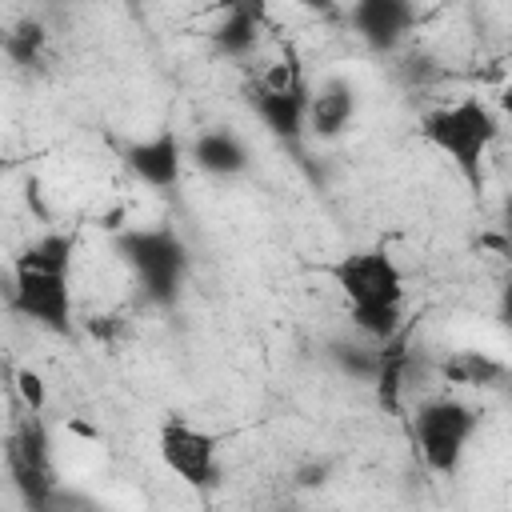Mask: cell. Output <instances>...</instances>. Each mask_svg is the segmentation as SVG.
Masks as SVG:
<instances>
[{
	"mask_svg": "<svg viewBox=\"0 0 512 512\" xmlns=\"http://www.w3.org/2000/svg\"><path fill=\"white\" fill-rule=\"evenodd\" d=\"M508 388H512V384H508Z\"/></svg>",
	"mask_w": 512,
	"mask_h": 512,
	"instance_id": "obj_26",
	"label": "cell"
},
{
	"mask_svg": "<svg viewBox=\"0 0 512 512\" xmlns=\"http://www.w3.org/2000/svg\"><path fill=\"white\" fill-rule=\"evenodd\" d=\"M124 160L132 168V176L156 192H168L180 184V172H184V144L172 128H160L144 140H132L124 148Z\"/></svg>",
	"mask_w": 512,
	"mask_h": 512,
	"instance_id": "obj_10",
	"label": "cell"
},
{
	"mask_svg": "<svg viewBox=\"0 0 512 512\" xmlns=\"http://www.w3.org/2000/svg\"><path fill=\"white\" fill-rule=\"evenodd\" d=\"M324 480H328V464H308V468L296 472V484L300 488H320Z\"/></svg>",
	"mask_w": 512,
	"mask_h": 512,
	"instance_id": "obj_20",
	"label": "cell"
},
{
	"mask_svg": "<svg viewBox=\"0 0 512 512\" xmlns=\"http://www.w3.org/2000/svg\"><path fill=\"white\" fill-rule=\"evenodd\" d=\"M332 280L344 296L348 320L368 340H388L408 324L404 312V272L388 248H352L332 268Z\"/></svg>",
	"mask_w": 512,
	"mask_h": 512,
	"instance_id": "obj_2",
	"label": "cell"
},
{
	"mask_svg": "<svg viewBox=\"0 0 512 512\" xmlns=\"http://www.w3.org/2000/svg\"><path fill=\"white\" fill-rule=\"evenodd\" d=\"M192 164L212 180H232L248 168V148L232 128H204L192 140Z\"/></svg>",
	"mask_w": 512,
	"mask_h": 512,
	"instance_id": "obj_13",
	"label": "cell"
},
{
	"mask_svg": "<svg viewBox=\"0 0 512 512\" xmlns=\"http://www.w3.org/2000/svg\"><path fill=\"white\" fill-rule=\"evenodd\" d=\"M480 432V412L460 396H432L416 404L412 416V444L428 472L456 476L472 436Z\"/></svg>",
	"mask_w": 512,
	"mask_h": 512,
	"instance_id": "obj_5",
	"label": "cell"
},
{
	"mask_svg": "<svg viewBox=\"0 0 512 512\" xmlns=\"http://www.w3.org/2000/svg\"><path fill=\"white\" fill-rule=\"evenodd\" d=\"M424 140L460 172V180L480 192L484 188V164L500 136V112L480 96H460L452 104L432 108L420 120Z\"/></svg>",
	"mask_w": 512,
	"mask_h": 512,
	"instance_id": "obj_3",
	"label": "cell"
},
{
	"mask_svg": "<svg viewBox=\"0 0 512 512\" xmlns=\"http://www.w3.org/2000/svg\"><path fill=\"white\" fill-rule=\"evenodd\" d=\"M260 28H264L260 20L224 12V16L212 24L208 44H212V52H216L220 60H248V56L256 52V44H260Z\"/></svg>",
	"mask_w": 512,
	"mask_h": 512,
	"instance_id": "obj_16",
	"label": "cell"
},
{
	"mask_svg": "<svg viewBox=\"0 0 512 512\" xmlns=\"http://www.w3.org/2000/svg\"><path fill=\"white\" fill-rule=\"evenodd\" d=\"M16 392H20V400H24V408H32V412H44V404H48V392H44V380L32 372V368H20L16 376Z\"/></svg>",
	"mask_w": 512,
	"mask_h": 512,
	"instance_id": "obj_18",
	"label": "cell"
},
{
	"mask_svg": "<svg viewBox=\"0 0 512 512\" xmlns=\"http://www.w3.org/2000/svg\"><path fill=\"white\" fill-rule=\"evenodd\" d=\"M440 376L448 384H456V388H480V392L512 384V368L504 360L480 352V348H456V352H448L440 360Z\"/></svg>",
	"mask_w": 512,
	"mask_h": 512,
	"instance_id": "obj_14",
	"label": "cell"
},
{
	"mask_svg": "<svg viewBox=\"0 0 512 512\" xmlns=\"http://www.w3.org/2000/svg\"><path fill=\"white\" fill-rule=\"evenodd\" d=\"M508 52H512V36H508Z\"/></svg>",
	"mask_w": 512,
	"mask_h": 512,
	"instance_id": "obj_25",
	"label": "cell"
},
{
	"mask_svg": "<svg viewBox=\"0 0 512 512\" xmlns=\"http://www.w3.org/2000/svg\"><path fill=\"white\" fill-rule=\"evenodd\" d=\"M500 320H504V328L512 332V280L500 288Z\"/></svg>",
	"mask_w": 512,
	"mask_h": 512,
	"instance_id": "obj_22",
	"label": "cell"
},
{
	"mask_svg": "<svg viewBox=\"0 0 512 512\" xmlns=\"http://www.w3.org/2000/svg\"><path fill=\"white\" fill-rule=\"evenodd\" d=\"M44 48H48V32L40 20H20L4 32V56L16 68H36L44 60Z\"/></svg>",
	"mask_w": 512,
	"mask_h": 512,
	"instance_id": "obj_17",
	"label": "cell"
},
{
	"mask_svg": "<svg viewBox=\"0 0 512 512\" xmlns=\"http://www.w3.org/2000/svg\"><path fill=\"white\" fill-rule=\"evenodd\" d=\"M296 8H304V12H316V16H328V12H336V0H292Z\"/></svg>",
	"mask_w": 512,
	"mask_h": 512,
	"instance_id": "obj_23",
	"label": "cell"
},
{
	"mask_svg": "<svg viewBox=\"0 0 512 512\" xmlns=\"http://www.w3.org/2000/svg\"><path fill=\"white\" fill-rule=\"evenodd\" d=\"M268 4L272 0H220V12H232V16H248V20H268Z\"/></svg>",
	"mask_w": 512,
	"mask_h": 512,
	"instance_id": "obj_19",
	"label": "cell"
},
{
	"mask_svg": "<svg viewBox=\"0 0 512 512\" xmlns=\"http://www.w3.org/2000/svg\"><path fill=\"white\" fill-rule=\"evenodd\" d=\"M416 16V0H352L348 8L352 32L376 52H392L396 44H404L416 28Z\"/></svg>",
	"mask_w": 512,
	"mask_h": 512,
	"instance_id": "obj_9",
	"label": "cell"
},
{
	"mask_svg": "<svg viewBox=\"0 0 512 512\" xmlns=\"http://www.w3.org/2000/svg\"><path fill=\"white\" fill-rule=\"evenodd\" d=\"M500 236L512 244V192H508L504 204H500Z\"/></svg>",
	"mask_w": 512,
	"mask_h": 512,
	"instance_id": "obj_21",
	"label": "cell"
},
{
	"mask_svg": "<svg viewBox=\"0 0 512 512\" xmlns=\"http://www.w3.org/2000/svg\"><path fill=\"white\" fill-rule=\"evenodd\" d=\"M116 256L132 268L140 292L152 304L172 308L180 300L184 280H188V248L172 228H164V224L124 228L116 236Z\"/></svg>",
	"mask_w": 512,
	"mask_h": 512,
	"instance_id": "obj_4",
	"label": "cell"
},
{
	"mask_svg": "<svg viewBox=\"0 0 512 512\" xmlns=\"http://www.w3.org/2000/svg\"><path fill=\"white\" fill-rule=\"evenodd\" d=\"M156 452H160V464L184 480L188 488L196 492H212L220 484V436L184 420V416H168L156 432Z\"/></svg>",
	"mask_w": 512,
	"mask_h": 512,
	"instance_id": "obj_8",
	"label": "cell"
},
{
	"mask_svg": "<svg viewBox=\"0 0 512 512\" xmlns=\"http://www.w3.org/2000/svg\"><path fill=\"white\" fill-rule=\"evenodd\" d=\"M408 368H412V352H408V324L380 340V368H376V404L388 412V416H400L404 412V388H408Z\"/></svg>",
	"mask_w": 512,
	"mask_h": 512,
	"instance_id": "obj_12",
	"label": "cell"
},
{
	"mask_svg": "<svg viewBox=\"0 0 512 512\" xmlns=\"http://www.w3.org/2000/svg\"><path fill=\"white\" fill-rule=\"evenodd\" d=\"M356 120V84L348 76H328L308 96V132L316 140H336Z\"/></svg>",
	"mask_w": 512,
	"mask_h": 512,
	"instance_id": "obj_11",
	"label": "cell"
},
{
	"mask_svg": "<svg viewBox=\"0 0 512 512\" xmlns=\"http://www.w3.org/2000/svg\"><path fill=\"white\" fill-rule=\"evenodd\" d=\"M4 464L12 488L24 496L28 508H52L56 504V464H52V440L40 420V412L24 408V416L12 424L4 440Z\"/></svg>",
	"mask_w": 512,
	"mask_h": 512,
	"instance_id": "obj_7",
	"label": "cell"
},
{
	"mask_svg": "<svg viewBox=\"0 0 512 512\" xmlns=\"http://www.w3.org/2000/svg\"><path fill=\"white\" fill-rule=\"evenodd\" d=\"M308 96H312V84L304 80V68L292 56L264 68L248 88L252 112L284 144H300V136L308 132Z\"/></svg>",
	"mask_w": 512,
	"mask_h": 512,
	"instance_id": "obj_6",
	"label": "cell"
},
{
	"mask_svg": "<svg viewBox=\"0 0 512 512\" xmlns=\"http://www.w3.org/2000/svg\"><path fill=\"white\" fill-rule=\"evenodd\" d=\"M8 308L52 336L72 332L76 304H72V236L68 232H44L20 248V256L12 260Z\"/></svg>",
	"mask_w": 512,
	"mask_h": 512,
	"instance_id": "obj_1",
	"label": "cell"
},
{
	"mask_svg": "<svg viewBox=\"0 0 512 512\" xmlns=\"http://www.w3.org/2000/svg\"><path fill=\"white\" fill-rule=\"evenodd\" d=\"M328 360L340 376L356 380V384H372L376 380V368H380V340H368L356 332L352 336H332L328 340Z\"/></svg>",
	"mask_w": 512,
	"mask_h": 512,
	"instance_id": "obj_15",
	"label": "cell"
},
{
	"mask_svg": "<svg viewBox=\"0 0 512 512\" xmlns=\"http://www.w3.org/2000/svg\"><path fill=\"white\" fill-rule=\"evenodd\" d=\"M496 112H500L504 120H512V84H504V88L496 92Z\"/></svg>",
	"mask_w": 512,
	"mask_h": 512,
	"instance_id": "obj_24",
	"label": "cell"
}]
</instances>
